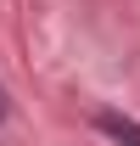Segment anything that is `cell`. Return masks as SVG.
Here are the masks:
<instances>
[{"label": "cell", "mask_w": 140, "mask_h": 146, "mask_svg": "<svg viewBox=\"0 0 140 146\" xmlns=\"http://www.w3.org/2000/svg\"><path fill=\"white\" fill-rule=\"evenodd\" d=\"M0 124H6V90H0Z\"/></svg>", "instance_id": "7a4b0ae2"}, {"label": "cell", "mask_w": 140, "mask_h": 146, "mask_svg": "<svg viewBox=\"0 0 140 146\" xmlns=\"http://www.w3.org/2000/svg\"><path fill=\"white\" fill-rule=\"evenodd\" d=\"M95 124H101V135H112L118 146H140V124H135V118H118V112H101Z\"/></svg>", "instance_id": "6da1fadb"}]
</instances>
